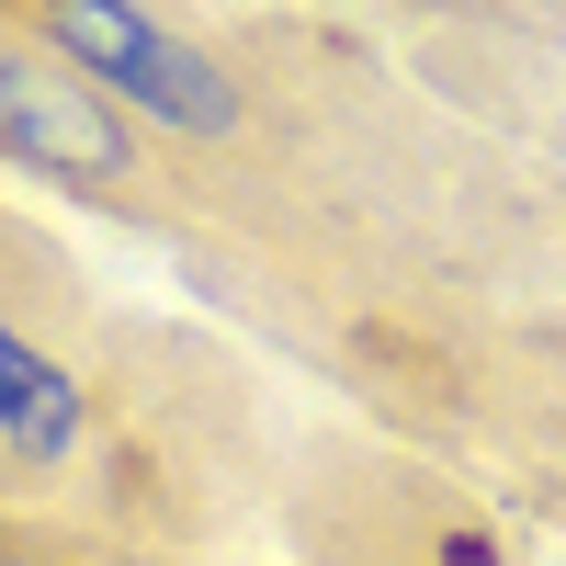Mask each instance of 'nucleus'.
Returning <instances> with one entry per match:
<instances>
[{"label": "nucleus", "mask_w": 566, "mask_h": 566, "mask_svg": "<svg viewBox=\"0 0 566 566\" xmlns=\"http://www.w3.org/2000/svg\"><path fill=\"white\" fill-rule=\"evenodd\" d=\"M45 34L69 45V69H91L103 91H125V103H148V114L193 125V136H227V125H239L227 69L205 57L193 34H159L136 0H45Z\"/></svg>", "instance_id": "1"}, {"label": "nucleus", "mask_w": 566, "mask_h": 566, "mask_svg": "<svg viewBox=\"0 0 566 566\" xmlns=\"http://www.w3.org/2000/svg\"><path fill=\"white\" fill-rule=\"evenodd\" d=\"M0 148L23 170H45V181H69V193H114L136 170V136L114 125V103H91L80 80L23 57L12 34H0Z\"/></svg>", "instance_id": "2"}, {"label": "nucleus", "mask_w": 566, "mask_h": 566, "mask_svg": "<svg viewBox=\"0 0 566 566\" xmlns=\"http://www.w3.org/2000/svg\"><path fill=\"white\" fill-rule=\"evenodd\" d=\"M80 419H91V408H80V386H69V374L23 340L12 317H0V442L34 453V464H57V453L80 442Z\"/></svg>", "instance_id": "3"}, {"label": "nucleus", "mask_w": 566, "mask_h": 566, "mask_svg": "<svg viewBox=\"0 0 566 566\" xmlns=\"http://www.w3.org/2000/svg\"><path fill=\"white\" fill-rule=\"evenodd\" d=\"M0 566H45V555H12V544H0Z\"/></svg>", "instance_id": "4"}]
</instances>
